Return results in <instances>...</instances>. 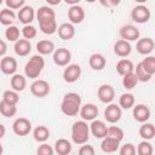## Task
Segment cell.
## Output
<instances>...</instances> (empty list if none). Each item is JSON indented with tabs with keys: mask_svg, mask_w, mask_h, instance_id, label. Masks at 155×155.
<instances>
[{
	"mask_svg": "<svg viewBox=\"0 0 155 155\" xmlns=\"http://www.w3.org/2000/svg\"><path fill=\"white\" fill-rule=\"evenodd\" d=\"M81 108V97L79 93L69 92L64 94L62 103H61V110L67 116H75L79 114V110Z\"/></svg>",
	"mask_w": 155,
	"mask_h": 155,
	"instance_id": "obj_1",
	"label": "cell"
},
{
	"mask_svg": "<svg viewBox=\"0 0 155 155\" xmlns=\"http://www.w3.org/2000/svg\"><path fill=\"white\" fill-rule=\"evenodd\" d=\"M90 139V126L85 120H80L73 124L71 126V140L78 144H85Z\"/></svg>",
	"mask_w": 155,
	"mask_h": 155,
	"instance_id": "obj_2",
	"label": "cell"
},
{
	"mask_svg": "<svg viewBox=\"0 0 155 155\" xmlns=\"http://www.w3.org/2000/svg\"><path fill=\"white\" fill-rule=\"evenodd\" d=\"M45 67V61L41 54L33 56L24 65V74L29 79H36L41 74L42 69Z\"/></svg>",
	"mask_w": 155,
	"mask_h": 155,
	"instance_id": "obj_3",
	"label": "cell"
},
{
	"mask_svg": "<svg viewBox=\"0 0 155 155\" xmlns=\"http://www.w3.org/2000/svg\"><path fill=\"white\" fill-rule=\"evenodd\" d=\"M50 84L46 80L42 79H36L34 80V82L30 85V92L33 96L38 97V98H42L46 97L50 93Z\"/></svg>",
	"mask_w": 155,
	"mask_h": 155,
	"instance_id": "obj_4",
	"label": "cell"
},
{
	"mask_svg": "<svg viewBox=\"0 0 155 155\" xmlns=\"http://www.w3.org/2000/svg\"><path fill=\"white\" fill-rule=\"evenodd\" d=\"M151 17V12L150 10L144 6V5H138L136 7L132 8L131 11V18L136 22V23H147Z\"/></svg>",
	"mask_w": 155,
	"mask_h": 155,
	"instance_id": "obj_5",
	"label": "cell"
},
{
	"mask_svg": "<svg viewBox=\"0 0 155 155\" xmlns=\"http://www.w3.org/2000/svg\"><path fill=\"white\" fill-rule=\"evenodd\" d=\"M12 131L17 136H27L31 131V122L25 117H18L12 124Z\"/></svg>",
	"mask_w": 155,
	"mask_h": 155,
	"instance_id": "obj_6",
	"label": "cell"
},
{
	"mask_svg": "<svg viewBox=\"0 0 155 155\" xmlns=\"http://www.w3.org/2000/svg\"><path fill=\"white\" fill-rule=\"evenodd\" d=\"M63 71V79L68 84H73L78 81L81 76V67L79 64H68Z\"/></svg>",
	"mask_w": 155,
	"mask_h": 155,
	"instance_id": "obj_7",
	"label": "cell"
},
{
	"mask_svg": "<svg viewBox=\"0 0 155 155\" xmlns=\"http://www.w3.org/2000/svg\"><path fill=\"white\" fill-rule=\"evenodd\" d=\"M71 59V52L65 47H59L53 51V62L59 67H65Z\"/></svg>",
	"mask_w": 155,
	"mask_h": 155,
	"instance_id": "obj_8",
	"label": "cell"
},
{
	"mask_svg": "<svg viewBox=\"0 0 155 155\" xmlns=\"http://www.w3.org/2000/svg\"><path fill=\"white\" fill-rule=\"evenodd\" d=\"M120 38L126 40V41H136L139 39V29L134 25H131V24H126V25H122L120 28Z\"/></svg>",
	"mask_w": 155,
	"mask_h": 155,
	"instance_id": "obj_9",
	"label": "cell"
},
{
	"mask_svg": "<svg viewBox=\"0 0 155 155\" xmlns=\"http://www.w3.org/2000/svg\"><path fill=\"white\" fill-rule=\"evenodd\" d=\"M121 115H122V111H121L120 105H117V104L109 103V105L104 110V119L110 124H115V122L120 121Z\"/></svg>",
	"mask_w": 155,
	"mask_h": 155,
	"instance_id": "obj_10",
	"label": "cell"
},
{
	"mask_svg": "<svg viewBox=\"0 0 155 155\" xmlns=\"http://www.w3.org/2000/svg\"><path fill=\"white\" fill-rule=\"evenodd\" d=\"M98 107L94 105L93 103H86L85 105H81L80 110H79V114L81 116L82 120L85 121H92L94 120L97 116H98Z\"/></svg>",
	"mask_w": 155,
	"mask_h": 155,
	"instance_id": "obj_11",
	"label": "cell"
},
{
	"mask_svg": "<svg viewBox=\"0 0 155 155\" xmlns=\"http://www.w3.org/2000/svg\"><path fill=\"white\" fill-rule=\"evenodd\" d=\"M97 96H98V98H99V101H101L102 103L109 104V103H111L113 99L115 98V90L113 88V86L104 84V85H102V86L98 87Z\"/></svg>",
	"mask_w": 155,
	"mask_h": 155,
	"instance_id": "obj_12",
	"label": "cell"
},
{
	"mask_svg": "<svg viewBox=\"0 0 155 155\" xmlns=\"http://www.w3.org/2000/svg\"><path fill=\"white\" fill-rule=\"evenodd\" d=\"M68 18L71 24H79L85 19V11L79 5H71L68 10Z\"/></svg>",
	"mask_w": 155,
	"mask_h": 155,
	"instance_id": "obj_13",
	"label": "cell"
},
{
	"mask_svg": "<svg viewBox=\"0 0 155 155\" xmlns=\"http://www.w3.org/2000/svg\"><path fill=\"white\" fill-rule=\"evenodd\" d=\"M133 119L138 122H145L150 119V109L144 104H137L133 105Z\"/></svg>",
	"mask_w": 155,
	"mask_h": 155,
	"instance_id": "obj_14",
	"label": "cell"
},
{
	"mask_svg": "<svg viewBox=\"0 0 155 155\" xmlns=\"http://www.w3.org/2000/svg\"><path fill=\"white\" fill-rule=\"evenodd\" d=\"M154 40L151 38H143V39H138L137 40V45H136V50L138 51V53L140 54H149L153 52L154 50Z\"/></svg>",
	"mask_w": 155,
	"mask_h": 155,
	"instance_id": "obj_15",
	"label": "cell"
},
{
	"mask_svg": "<svg viewBox=\"0 0 155 155\" xmlns=\"http://www.w3.org/2000/svg\"><path fill=\"white\" fill-rule=\"evenodd\" d=\"M0 69L5 75H13L17 70V61L13 57H4L0 62Z\"/></svg>",
	"mask_w": 155,
	"mask_h": 155,
	"instance_id": "obj_16",
	"label": "cell"
},
{
	"mask_svg": "<svg viewBox=\"0 0 155 155\" xmlns=\"http://www.w3.org/2000/svg\"><path fill=\"white\" fill-rule=\"evenodd\" d=\"M18 19L21 23H23L24 25L25 24H30L33 21H34V17H35V11L31 6H22L18 11V15H17Z\"/></svg>",
	"mask_w": 155,
	"mask_h": 155,
	"instance_id": "obj_17",
	"label": "cell"
},
{
	"mask_svg": "<svg viewBox=\"0 0 155 155\" xmlns=\"http://www.w3.org/2000/svg\"><path fill=\"white\" fill-rule=\"evenodd\" d=\"M107 125L102 121V120H92L91 125H90V132L96 137V138H104L107 134Z\"/></svg>",
	"mask_w": 155,
	"mask_h": 155,
	"instance_id": "obj_18",
	"label": "cell"
},
{
	"mask_svg": "<svg viewBox=\"0 0 155 155\" xmlns=\"http://www.w3.org/2000/svg\"><path fill=\"white\" fill-rule=\"evenodd\" d=\"M131 51H132V47H131L130 41L120 39L114 44V53L119 57H127L130 56Z\"/></svg>",
	"mask_w": 155,
	"mask_h": 155,
	"instance_id": "obj_19",
	"label": "cell"
},
{
	"mask_svg": "<svg viewBox=\"0 0 155 155\" xmlns=\"http://www.w3.org/2000/svg\"><path fill=\"white\" fill-rule=\"evenodd\" d=\"M13 48H15L16 54H18V56H21V57H25V56H28V54L30 53V51H31V44H30V41L27 40V39H18V40L15 42Z\"/></svg>",
	"mask_w": 155,
	"mask_h": 155,
	"instance_id": "obj_20",
	"label": "cell"
},
{
	"mask_svg": "<svg viewBox=\"0 0 155 155\" xmlns=\"http://www.w3.org/2000/svg\"><path fill=\"white\" fill-rule=\"evenodd\" d=\"M58 36L63 40H70L75 35V28L71 23H63L57 28Z\"/></svg>",
	"mask_w": 155,
	"mask_h": 155,
	"instance_id": "obj_21",
	"label": "cell"
},
{
	"mask_svg": "<svg viewBox=\"0 0 155 155\" xmlns=\"http://www.w3.org/2000/svg\"><path fill=\"white\" fill-rule=\"evenodd\" d=\"M88 64L93 70H102L107 64V59L101 53H93L88 58Z\"/></svg>",
	"mask_w": 155,
	"mask_h": 155,
	"instance_id": "obj_22",
	"label": "cell"
},
{
	"mask_svg": "<svg viewBox=\"0 0 155 155\" xmlns=\"http://www.w3.org/2000/svg\"><path fill=\"white\" fill-rule=\"evenodd\" d=\"M39 28L40 30L46 34V35H52L57 31V22H56V18H52V19H45V21H41L39 22Z\"/></svg>",
	"mask_w": 155,
	"mask_h": 155,
	"instance_id": "obj_23",
	"label": "cell"
},
{
	"mask_svg": "<svg viewBox=\"0 0 155 155\" xmlns=\"http://www.w3.org/2000/svg\"><path fill=\"white\" fill-rule=\"evenodd\" d=\"M102 143H101V149L104 151V153H114L119 149V145H120V142L114 139V138H110V137H104L102 138Z\"/></svg>",
	"mask_w": 155,
	"mask_h": 155,
	"instance_id": "obj_24",
	"label": "cell"
},
{
	"mask_svg": "<svg viewBox=\"0 0 155 155\" xmlns=\"http://www.w3.org/2000/svg\"><path fill=\"white\" fill-rule=\"evenodd\" d=\"M36 19L38 22H41V21H45V19H52V18H56V12L53 8H51L50 6H41L36 13Z\"/></svg>",
	"mask_w": 155,
	"mask_h": 155,
	"instance_id": "obj_25",
	"label": "cell"
},
{
	"mask_svg": "<svg viewBox=\"0 0 155 155\" xmlns=\"http://www.w3.org/2000/svg\"><path fill=\"white\" fill-rule=\"evenodd\" d=\"M54 151L58 155H68L71 151V144L68 139L61 138L54 143Z\"/></svg>",
	"mask_w": 155,
	"mask_h": 155,
	"instance_id": "obj_26",
	"label": "cell"
},
{
	"mask_svg": "<svg viewBox=\"0 0 155 155\" xmlns=\"http://www.w3.org/2000/svg\"><path fill=\"white\" fill-rule=\"evenodd\" d=\"M36 51L41 56L51 54L54 51V44L51 40H40L36 44Z\"/></svg>",
	"mask_w": 155,
	"mask_h": 155,
	"instance_id": "obj_27",
	"label": "cell"
},
{
	"mask_svg": "<svg viewBox=\"0 0 155 155\" xmlns=\"http://www.w3.org/2000/svg\"><path fill=\"white\" fill-rule=\"evenodd\" d=\"M10 84H11L12 90H15L17 92H21L27 86V79H25V76H23L21 74H13L12 78H11V82Z\"/></svg>",
	"mask_w": 155,
	"mask_h": 155,
	"instance_id": "obj_28",
	"label": "cell"
},
{
	"mask_svg": "<svg viewBox=\"0 0 155 155\" xmlns=\"http://www.w3.org/2000/svg\"><path fill=\"white\" fill-rule=\"evenodd\" d=\"M139 136L145 140L153 139L155 136V126L153 124L147 122V121L143 122V125L139 127Z\"/></svg>",
	"mask_w": 155,
	"mask_h": 155,
	"instance_id": "obj_29",
	"label": "cell"
},
{
	"mask_svg": "<svg viewBox=\"0 0 155 155\" xmlns=\"http://www.w3.org/2000/svg\"><path fill=\"white\" fill-rule=\"evenodd\" d=\"M33 137L36 142L39 143H44L50 137V130L46 126H38L34 128L33 131Z\"/></svg>",
	"mask_w": 155,
	"mask_h": 155,
	"instance_id": "obj_30",
	"label": "cell"
},
{
	"mask_svg": "<svg viewBox=\"0 0 155 155\" xmlns=\"http://www.w3.org/2000/svg\"><path fill=\"white\" fill-rule=\"evenodd\" d=\"M133 70H134V65H133L132 61H130V59H126V58L120 59L116 64V71L120 75H125V74L131 73Z\"/></svg>",
	"mask_w": 155,
	"mask_h": 155,
	"instance_id": "obj_31",
	"label": "cell"
},
{
	"mask_svg": "<svg viewBox=\"0 0 155 155\" xmlns=\"http://www.w3.org/2000/svg\"><path fill=\"white\" fill-rule=\"evenodd\" d=\"M15 19H16V15H15L13 10L7 7V8H4L0 11V23L2 25L8 27L15 22Z\"/></svg>",
	"mask_w": 155,
	"mask_h": 155,
	"instance_id": "obj_32",
	"label": "cell"
},
{
	"mask_svg": "<svg viewBox=\"0 0 155 155\" xmlns=\"http://www.w3.org/2000/svg\"><path fill=\"white\" fill-rule=\"evenodd\" d=\"M17 113V108L16 105H12L5 101L0 102V114L5 117H12L15 116V114Z\"/></svg>",
	"mask_w": 155,
	"mask_h": 155,
	"instance_id": "obj_33",
	"label": "cell"
},
{
	"mask_svg": "<svg viewBox=\"0 0 155 155\" xmlns=\"http://www.w3.org/2000/svg\"><path fill=\"white\" fill-rule=\"evenodd\" d=\"M122 76H124V78H122V86H124L125 88H127V90L134 88L136 85L138 84V79H137V76H136V74H134L133 71L127 73V74H125V75H122Z\"/></svg>",
	"mask_w": 155,
	"mask_h": 155,
	"instance_id": "obj_34",
	"label": "cell"
},
{
	"mask_svg": "<svg viewBox=\"0 0 155 155\" xmlns=\"http://www.w3.org/2000/svg\"><path fill=\"white\" fill-rule=\"evenodd\" d=\"M119 105L122 109H131L134 105V96L132 93H122L119 99Z\"/></svg>",
	"mask_w": 155,
	"mask_h": 155,
	"instance_id": "obj_35",
	"label": "cell"
},
{
	"mask_svg": "<svg viewBox=\"0 0 155 155\" xmlns=\"http://www.w3.org/2000/svg\"><path fill=\"white\" fill-rule=\"evenodd\" d=\"M2 101L12 104V105H17V103L19 102V96L18 92L15 90H6L2 93Z\"/></svg>",
	"mask_w": 155,
	"mask_h": 155,
	"instance_id": "obj_36",
	"label": "cell"
},
{
	"mask_svg": "<svg viewBox=\"0 0 155 155\" xmlns=\"http://www.w3.org/2000/svg\"><path fill=\"white\" fill-rule=\"evenodd\" d=\"M133 73L136 74L138 81H142V82H148V81L151 79V76H153V75H150V74L143 68L142 63H138V64L136 65V71H133Z\"/></svg>",
	"mask_w": 155,
	"mask_h": 155,
	"instance_id": "obj_37",
	"label": "cell"
},
{
	"mask_svg": "<svg viewBox=\"0 0 155 155\" xmlns=\"http://www.w3.org/2000/svg\"><path fill=\"white\" fill-rule=\"evenodd\" d=\"M19 29L16 27V25H8L7 29L5 30V38L8 40V41H12V42H16L18 39H19Z\"/></svg>",
	"mask_w": 155,
	"mask_h": 155,
	"instance_id": "obj_38",
	"label": "cell"
},
{
	"mask_svg": "<svg viewBox=\"0 0 155 155\" xmlns=\"http://www.w3.org/2000/svg\"><path fill=\"white\" fill-rule=\"evenodd\" d=\"M136 153H137L138 155H151V154H153V145L149 143V140L143 139V140L138 144Z\"/></svg>",
	"mask_w": 155,
	"mask_h": 155,
	"instance_id": "obj_39",
	"label": "cell"
},
{
	"mask_svg": "<svg viewBox=\"0 0 155 155\" xmlns=\"http://www.w3.org/2000/svg\"><path fill=\"white\" fill-rule=\"evenodd\" d=\"M105 136L121 142L122 138H124V131L117 126H110V127L107 128V134Z\"/></svg>",
	"mask_w": 155,
	"mask_h": 155,
	"instance_id": "obj_40",
	"label": "cell"
},
{
	"mask_svg": "<svg viewBox=\"0 0 155 155\" xmlns=\"http://www.w3.org/2000/svg\"><path fill=\"white\" fill-rule=\"evenodd\" d=\"M140 63H142L143 68H144L150 75H154V73H155V57L148 56V57L144 58Z\"/></svg>",
	"mask_w": 155,
	"mask_h": 155,
	"instance_id": "obj_41",
	"label": "cell"
},
{
	"mask_svg": "<svg viewBox=\"0 0 155 155\" xmlns=\"http://www.w3.org/2000/svg\"><path fill=\"white\" fill-rule=\"evenodd\" d=\"M38 31H36V28L31 24H25L23 28H22V35L24 39L27 40H30V39H34L36 36Z\"/></svg>",
	"mask_w": 155,
	"mask_h": 155,
	"instance_id": "obj_42",
	"label": "cell"
},
{
	"mask_svg": "<svg viewBox=\"0 0 155 155\" xmlns=\"http://www.w3.org/2000/svg\"><path fill=\"white\" fill-rule=\"evenodd\" d=\"M119 153H120V155H134L136 154V147L132 143H126L120 148Z\"/></svg>",
	"mask_w": 155,
	"mask_h": 155,
	"instance_id": "obj_43",
	"label": "cell"
},
{
	"mask_svg": "<svg viewBox=\"0 0 155 155\" xmlns=\"http://www.w3.org/2000/svg\"><path fill=\"white\" fill-rule=\"evenodd\" d=\"M36 153H38L39 155H53L54 149H53L51 145H48V144H46V143L44 142L41 145H39Z\"/></svg>",
	"mask_w": 155,
	"mask_h": 155,
	"instance_id": "obj_44",
	"label": "cell"
},
{
	"mask_svg": "<svg viewBox=\"0 0 155 155\" xmlns=\"http://www.w3.org/2000/svg\"><path fill=\"white\" fill-rule=\"evenodd\" d=\"M24 2H25V0H5L6 6L11 10L21 8L22 6H24Z\"/></svg>",
	"mask_w": 155,
	"mask_h": 155,
	"instance_id": "obj_45",
	"label": "cell"
},
{
	"mask_svg": "<svg viewBox=\"0 0 155 155\" xmlns=\"http://www.w3.org/2000/svg\"><path fill=\"white\" fill-rule=\"evenodd\" d=\"M79 154L80 155H94V149L92 145L88 144H81V148L79 149Z\"/></svg>",
	"mask_w": 155,
	"mask_h": 155,
	"instance_id": "obj_46",
	"label": "cell"
},
{
	"mask_svg": "<svg viewBox=\"0 0 155 155\" xmlns=\"http://www.w3.org/2000/svg\"><path fill=\"white\" fill-rule=\"evenodd\" d=\"M102 6L104 7H115L120 4L121 0H98Z\"/></svg>",
	"mask_w": 155,
	"mask_h": 155,
	"instance_id": "obj_47",
	"label": "cell"
},
{
	"mask_svg": "<svg viewBox=\"0 0 155 155\" xmlns=\"http://www.w3.org/2000/svg\"><path fill=\"white\" fill-rule=\"evenodd\" d=\"M7 52V45L4 40L0 39V56H4Z\"/></svg>",
	"mask_w": 155,
	"mask_h": 155,
	"instance_id": "obj_48",
	"label": "cell"
},
{
	"mask_svg": "<svg viewBox=\"0 0 155 155\" xmlns=\"http://www.w3.org/2000/svg\"><path fill=\"white\" fill-rule=\"evenodd\" d=\"M5 133H6V128H5V126H4L2 124H0V139L4 138Z\"/></svg>",
	"mask_w": 155,
	"mask_h": 155,
	"instance_id": "obj_49",
	"label": "cell"
},
{
	"mask_svg": "<svg viewBox=\"0 0 155 155\" xmlns=\"http://www.w3.org/2000/svg\"><path fill=\"white\" fill-rule=\"evenodd\" d=\"M61 1H62V0H46V2H47L48 5H51V6H56V5H58Z\"/></svg>",
	"mask_w": 155,
	"mask_h": 155,
	"instance_id": "obj_50",
	"label": "cell"
},
{
	"mask_svg": "<svg viewBox=\"0 0 155 155\" xmlns=\"http://www.w3.org/2000/svg\"><path fill=\"white\" fill-rule=\"evenodd\" d=\"M67 4H69V5H78L81 0H64Z\"/></svg>",
	"mask_w": 155,
	"mask_h": 155,
	"instance_id": "obj_51",
	"label": "cell"
},
{
	"mask_svg": "<svg viewBox=\"0 0 155 155\" xmlns=\"http://www.w3.org/2000/svg\"><path fill=\"white\" fill-rule=\"evenodd\" d=\"M134 1H137V2H139V4H144V2H147L148 0H134Z\"/></svg>",
	"mask_w": 155,
	"mask_h": 155,
	"instance_id": "obj_52",
	"label": "cell"
},
{
	"mask_svg": "<svg viewBox=\"0 0 155 155\" xmlns=\"http://www.w3.org/2000/svg\"><path fill=\"white\" fill-rule=\"evenodd\" d=\"M2 151H4V149H2V145H1V144H0V155H1V154H2Z\"/></svg>",
	"mask_w": 155,
	"mask_h": 155,
	"instance_id": "obj_53",
	"label": "cell"
},
{
	"mask_svg": "<svg viewBox=\"0 0 155 155\" xmlns=\"http://www.w3.org/2000/svg\"><path fill=\"white\" fill-rule=\"evenodd\" d=\"M87 2H94V1H97V0H86Z\"/></svg>",
	"mask_w": 155,
	"mask_h": 155,
	"instance_id": "obj_54",
	"label": "cell"
},
{
	"mask_svg": "<svg viewBox=\"0 0 155 155\" xmlns=\"http://www.w3.org/2000/svg\"><path fill=\"white\" fill-rule=\"evenodd\" d=\"M2 2H4V0H0V5H1V4H2Z\"/></svg>",
	"mask_w": 155,
	"mask_h": 155,
	"instance_id": "obj_55",
	"label": "cell"
}]
</instances>
